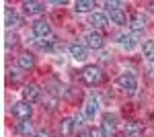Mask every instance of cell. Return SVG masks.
Listing matches in <instances>:
<instances>
[{"instance_id": "1", "label": "cell", "mask_w": 154, "mask_h": 137, "mask_svg": "<svg viewBox=\"0 0 154 137\" xmlns=\"http://www.w3.org/2000/svg\"><path fill=\"white\" fill-rule=\"evenodd\" d=\"M80 78H82L84 84H88V86H95V84H99V82L103 80V72H101V68L99 66H86V68L80 72Z\"/></svg>"}, {"instance_id": "2", "label": "cell", "mask_w": 154, "mask_h": 137, "mask_svg": "<svg viewBox=\"0 0 154 137\" xmlns=\"http://www.w3.org/2000/svg\"><path fill=\"white\" fill-rule=\"evenodd\" d=\"M117 84L123 88L125 92H136V88H138V80H136V76L134 74H130V72H125V74H121L117 78Z\"/></svg>"}, {"instance_id": "3", "label": "cell", "mask_w": 154, "mask_h": 137, "mask_svg": "<svg viewBox=\"0 0 154 137\" xmlns=\"http://www.w3.org/2000/svg\"><path fill=\"white\" fill-rule=\"evenodd\" d=\"M31 113H33L31 103H17L14 106H12V115H14L17 119H21V121H29Z\"/></svg>"}, {"instance_id": "4", "label": "cell", "mask_w": 154, "mask_h": 137, "mask_svg": "<svg viewBox=\"0 0 154 137\" xmlns=\"http://www.w3.org/2000/svg\"><path fill=\"white\" fill-rule=\"evenodd\" d=\"M115 117L113 115H105L103 117V123H101V131H103V137H113L115 135Z\"/></svg>"}, {"instance_id": "5", "label": "cell", "mask_w": 154, "mask_h": 137, "mask_svg": "<svg viewBox=\"0 0 154 137\" xmlns=\"http://www.w3.org/2000/svg\"><path fill=\"white\" fill-rule=\"evenodd\" d=\"M84 45L91 47V49H101L103 47V35L97 33V31H91V33L84 37Z\"/></svg>"}, {"instance_id": "6", "label": "cell", "mask_w": 154, "mask_h": 137, "mask_svg": "<svg viewBox=\"0 0 154 137\" xmlns=\"http://www.w3.org/2000/svg\"><path fill=\"white\" fill-rule=\"evenodd\" d=\"M33 33L39 39H45V37L51 35V27H49L48 21H37V23H33Z\"/></svg>"}, {"instance_id": "7", "label": "cell", "mask_w": 154, "mask_h": 137, "mask_svg": "<svg viewBox=\"0 0 154 137\" xmlns=\"http://www.w3.org/2000/svg\"><path fill=\"white\" fill-rule=\"evenodd\" d=\"M23 96H25V103H37L39 100V88L35 84H27L23 88Z\"/></svg>"}, {"instance_id": "8", "label": "cell", "mask_w": 154, "mask_h": 137, "mask_svg": "<svg viewBox=\"0 0 154 137\" xmlns=\"http://www.w3.org/2000/svg\"><path fill=\"white\" fill-rule=\"evenodd\" d=\"M130 27L134 31H142L144 27H146V16H144L142 12H134L130 19Z\"/></svg>"}, {"instance_id": "9", "label": "cell", "mask_w": 154, "mask_h": 137, "mask_svg": "<svg viewBox=\"0 0 154 137\" xmlns=\"http://www.w3.org/2000/svg\"><path fill=\"white\" fill-rule=\"evenodd\" d=\"M70 53H72L74 59L82 61V59H86V45H82V43H72L70 45Z\"/></svg>"}, {"instance_id": "10", "label": "cell", "mask_w": 154, "mask_h": 137, "mask_svg": "<svg viewBox=\"0 0 154 137\" xmlns=\"http://www.w3.org/2000/svg\"><path fill=\"white\" fill-rule=\"evenodd\" d=\"M17 64H19L21 70H31L33 66H35V57L31 55V53H23V55H19Z\"/></svg>"}, {"instance_id": "11", "label": "cell", "mask_w": 154, "mask_h": 137, "mask_svg": "<svg viewBox=\"0 0 154 137\" xmlns=\"http://www.w3.org/2000/svg\"><path fill=\"white\" fill-rule=\"evenodd\" d=\"M23 8L27 14H41L45 10V4H41V2H25Z\"/></svg>"}, {"instance_id": "12", "label": "cell", "mask_w": 154, "mask_h": 137, "mask_svg": "<svg viewBox=\"0 0 154 137\" xmlns=\"http://www.w3.org/2000/svg\"><path fill=\"white\" fill-rule=\"evenodd\" d=\"M91 25L97 27V29H103V27L109 25V21H107V16L103 12H93V14H91Z\"/></svg>"}, {"instance_id": "13", "label": "cell", "mask_w": 154, "mask_h": 137, "mask_svg": "<svg viewBox=\"0 0 154 137\" xmlns=\"http://www.w3.org/2000/svg\"><path fill=\"white\" fill-rule=\"evenodd\" d=\"M136 41H138V37L136 35H121L119 37V43H121V47L123 49H134V45H136Z\"/></svg>"}, {"instance_id": "14", "label": "cell", "mask_w": 154, "mask_h": 137, "mask_svg": "<svg viewBox=\"0 0 154 137\" xmlns=\"http://www.w3.org/2000/svg\"><path fill=\"white\" fill-rule=\"evenodd\" d=\"M142 131H144V127L140 125V123H134V121H131V123L125 125V135L128 137H138Z\"/></svg>"}, {"instance_id": "15", "label": "cell", "mask_w": 154, "mask_h": 137, "mask_svg": "<svg viewBox=\"0 0 154 137\" xmlns=\"http://www.w3.org/2000/svg\"><path fill=\"white\" fill-rule=\"evenodd\" d=\"M4 23H6V27H17L19 25V16H17V12L12 10V8H6V12H4Z\"/></svg>"}, {"instance_id": "16", "label": "cell", "mask_w": 154, "mask_h": 137, "mask_svg": "<svg viewBox=\"0 0 154 137\" xmlns=\"http://www.w3.org/2000/svg\"><path fill=\"white\" fill-rule=\"evenodd\" d=\"M142 51H144V57H148L150 61L154 59V41L152 39H146L142 43Z\"/></svg>"}, {"instance_id": "17", "label": "cell", "mask_w": 154, "mask_h": 137, "mask_svg": "<svg viewBox=\"0 0 154 137\" xmlns=\"http://www.w3.org/2000/svg\"><path fill=\"white\" fill-rule=\"evenodd\" d=\"M97 113H99V103H97L95 98H91V100L86 103V106H84V115H86V117H95Z\"/></svg>"}, {"instance_id": "18", "label": "cell", "mask_w": 154, "mask_h": 137, "mask_svg": "<svg viewBox=\"0 0 154 137\" xmlns=\"http://www.w3.org/2000/svg\"><path fill=\"white\" fill-rule=\"evenodd\" d=\"M17 133H19V135H31V133H33V125H31L29 121H21V123L17 125Z\"/></svg>"}, {"instance_id": "19", "label": "cell", "mask_w": 154, "mask_h": 137, "mask_svg": "<svg viewBox=\"0 0 154 137\" xmlns=\"http://www.w3.org/2000/svg\"><path fill=\"white\" fill-rule=\"evenodd\" d=\"M74 119H64L62 121V135L64 137H68V135H72V131H74Z\"/></svg>"}, {"instance_id": "20", "label": "cell", "mask_w": 154, "mask_h": 137, "mask_svg": "<svg viewBox=\"0 0 154 137\" xmlns=\"http://www.w3.org/2000/svg\"><path fill=\"white\" fill-rule=\"evenodd\" d=\"M91 8H95V2L93 0H78L76 2V10L78 12H88Z\"/></svg>"}, {"instance_id": "21", "label": "cell", "mask_w": 154, "mask_h": 137, "mask_svg": "<svg viewBox=\"0 0 154 137\" xmlns=\"http://www.w3.org/2000/svg\"><path fill=\"white\" fill-rule=\"evenodd\" d=\"M109 14H111V21H113V23H117V25H123L125 21H128V19H125V12L121 10V8H119V10L109 12Z\"/></svg>"}, {"instance_id": "22", "label": "cell", "mask_w": 154, "mask_h": 137, "mask_svg": "<svg viewBox=\"0 0 154 137\" xmlns=\"http://www.w3.org/2000/svg\"><path fill=\"white\" fill-rule=\"evenodd\" d=\"M119 6H121V2H117V0H113V2H111V0H107V2H105V8H107L109 12L119 10Z\"/></svg>"}, {"instance_id": "23", "label": "cell", "mask_w": 154, "mask_h": 137, "mask_svg": "<svg viewBox=\"0 0 154 137\" xmlns=\"http://www.w3.org/2000/svg\"><path fill=\"white\" fill-rule=\"evenodd\" d=\"M17 45V37H14V35H8V37H6V47H14Z\"/></svg>"}, {"instance_id": "24", "label": "cell", "mask_w": 154, "mask_h": 137, "mask_svg": "<svg viewBox=\"0 0 154 137\" xmlns=\"http://www.w3.org/2000/svg\"><path fill=\"white\" fill-rule=\"evenodd\" d=\"M33 137H51V133H49V131H37Z\"/></svg>"}, {"instance_id": "25", "label": "cell", "mask_w": 154, "mask_h": 137, "mask_svg": "<svg viewBox=\"0 0 154 137\" xmlns=\"http://www.w3.org/2000/svg\"><path fill=\"white\" fill-rule=\"evenodd\" d=\"M74 125H76V127L82 125V117H80V115H76V117H74Z\"/></svg>"}, {"instance_id": "26", "label": "cell", "mask_w": 154, "mask_h": 137, "mask_svg": "<svg viewBox=\"0 0 154 137\" xmlns=\"http://www.w3.org/2000/svg\"><path fill=\"white\" fill-rule=\"evenodd\" d=\"M19 78H21V76H19V72H11V80L12 82H17Z\"/></svg>"}, {"instance_id": "27", "label": "cell", "mask_w": 154, "mask_h": 137, "mask_svg": "<svg viewBox=\"0 0 154 137\" xmlns=\"http://www.w3.org/2000/svg\"><path fill=\"white\" fill-rule=\"evenodd\" d=\"M82 137H93V135H91V133H82Z\"/></svg>"}, {"instance_id": "28", "label": "cell", "mask_w": 154, "mask_h": 137, "mask_svg": "<svg viewBox=\"0 0 154 137\" xmlns=\"http://www.w3.org/2000/svg\"><path fill=\"white\" fill-rule=\"evenodd\" d=\"M150 6H152V10H154V2H152V4H150Z\"/></svg>"}, {"instance_id": "29", "label": "cell", "mask_w": 154, "mask_h": 137, "mask_svg": "<svg viewBox=\"0 0 154 137\" xmlns=\"http://www.w3.org/2000/svg\"><path fill=\"white\" fill-rule=\"evenodd\" d=\"M119 137H128V135H119Z\"/></svg>"}]
</instances>
